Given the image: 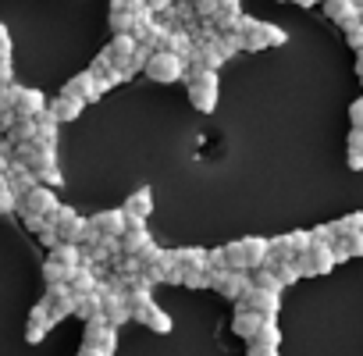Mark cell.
Segmentation results:
<instances>
[{"mask_svg":"<svg viewBox=\"0 0 363 356\" xmlns=\"http://www.w3.org/2000/svg\"><path fill=\"white\" fill-rule=\"evenodd\" d=\"M75 317H82V321L104 317V299H100V292H86V296H75Z\"/></svg>","mask_w":363,"mask_h":356,"instance_id":"obj_23","label":"cell"},{"mask_svg":"<svg viewBox=\"0 0 363 356\" xmlns=\"http://www.w3.org/2000/svg\"><path fill=\"white\" fill-rule=\"evenodd\" d=\"M121 211H125V218H128V221H146V218L153 214V196H150V189H146V186H143V189H135V193L125 200V207H121Z\"/></svg>","mask_w":363,"mask_h":356,"instance_id":"obj_19","label":"cell"},{"mask_svg":"<svg viewBox=\"0 0 363 356\" xmlns=\"http://www.w3.org/2000/svg\"><path fill=\"white\" fill-rule=\"evenodd\" d=\"M54 328V317H50V310H47V303L40 299L33 310H29V324H26V338L36 345V342H43L47 338V331Z\"/></svg>","mask_w":363,"mask_h":356,"instance_id":"obj_15","label":"cell"},{"mask_svg":"<svg viewBox=\"0 0 363 356\" xmlns=\"http://www.w3.org/2000/svg\"><path fill=\"white\" fill-rule=\"evenodd\" d=\"M274 274L281 278V285H296L303 274H299V264L296 260H281V264H274Z\"/></svg>","mask_w":363,"mask_h":356,"instance_id":"obj_32","label":"cell"},{"mask_svg":"<svg viewBox=\"0 0 363 356\" xmlns=\"http://www.w3.org/2000/svg\"><path fill=\"white\" fill-rule=\"evenodd\" d=\"M125 228H128L125 211H100V214L89 218V232L93 235H104V239H121Z\"/></svg>","mask_w":363,"mask_h":356,"instance_id":"obj_11","label":"cell"},{"mask_svg":"<svg viewBox=\"0 0 363 356\" xmlns=\"http://www.w3.org/2000/svg\"><path fill=\"white\" fill-rule=\"evenodd\" d=\"M11 96H15V104H11L15 118H40V114L47 111V100H43V93H40V89L11 86Z\"/></svg>","mask_w":363,"mask_h":356,"instance_id":"obj_9","label":"cell"},{"mask_svg":"<svg viewBox=\"0 0 363 356\" xmlns=\"http://www.w3.org/2000/svg\"><path fill=\"white\" fill-rule=\"evenodd\" d=\"M72 271H75V267H65V264H57V260H47V264H43V282H47V285H68Z\"/></svg>","mask_w":363,"mask_h":356,"instance_id":"obj_26","label":"cell"},{"mask_svg":"<svg viewBox=\"0 0 363 356\" xmlns=\"http://www.w3.org/2000/svg\"><path fill=\"white\" fill-rule=\"evenodd\" d=\"M253 274V285L257 289H267V292H281L285 285H281V278L274 274V267H257V271H250Z\"/></svg>","mask_w":363,"mask_h":356,"instance_id":"obj_27","label":"cell"},{"mask_svg":"<svg viewBox=\"0 0 363 356\" xmlns=\"http://www.w3.org/2000/svg\"><path fill=\"white\" fill-rule=\"evenodd\" d=\"M118 243H121V253H128V257H143L153 246V239L146 232V221H128V228L121 232Z\"/></svg>","mask_w":363,"mask_h":356,"instance_id":"obj_13","label":"cell"},{"mask_svg":"<svg viewBox=\"0 0 363 356\" xmlns=\"http://www.w3.org/2000/svg\"><path fill=\"white\" fill-rule=\"evenodd\" d=\"M349 257H363V232H352V235H342Z\"/></svg>","mask_w":363,"mask_h":356,"instance_id":"obj_35","label":"cell"},{"mask_svg":"<svg viewBox=\"0 0 363 356\" xmlns=\"http://www.w3.org/2000/svg\"><path fill=\"white\" fill-rule=\"evenodd\" d=\"M47 221L57 228L61 243H79V246H82V243L89 239V221H86L82 214H75L72 207H57Z\"/></svg>","mask_w":363,"mask_h":356,"instance_id":"obj_4","label":"cell"},{"mask_svg":"<svg viewBox=\"0 0 363 356\" xmlns=\"http://www.w3.org/2000/svg\"><path fill=\"white\" fill-rule=\"evenodd\" d=\"M211 289L235 303L253 289V274L250 271H211Z\"/></svg>","mask_w":363,"mask_h":356,"instance_id":"obj_6","label":"cell"},{"mask_svg":"<svg viewBox=\"0 0 363 356\" xmlns=\"http://www.w3.org/2000/svg\"><path fill=\"white\" fill-rule=\"evenodd\" d=\"M349 121H352V128H363V96L352 100V107H349Z\"/></svg>","mask_w":363,"mask_h":356,"instance_id":"obj_36","label":"cell"},{"mask_svg":"<svg viewBox=\"0 0 363 356\" xmlns=\"http://www.w3.org/2000/svg\"><path fill=\"white\" fill-rule=\"evenodd\" d=\"M235 306H246V310H257V313H264V317H278V310H281V292H267V289H250L242 299H235Z\"/></svg>","mask_w":363,"mask_h":356,"instance_id":"obj_10","label":"cell"},{"mask_svg":"<svg viewBox=\"0 0 363 356\" xmlns=\"http://www.w3.org/2000/svg\"><path fill=\"white\" fill-rule=\"evenodd\" d=\"M356 75H359V82H363V50L356 54Z\"/></svg>","mask_w":363,"mask_h":356,"instance_id":"obj_39","label":"cell"},{"mask_svg":"<svg viewBox=\"0 0 363 356\" xmlns=\"http://www.w3.org/2000/svg\"><path fill=\"white\" fill-rule=\"evenodd\" d=\"M310 243H320V246H331V243H335V228H331V225H317V228L310 232Z\"/></svg>","mask_w":363,"mask_h":356,"instance_id":"obj_34","label":"cell"},{"mask_svg":"<svg viewBox=\"0 0 363 356\" xmlns=\"http://www.w3.org/2000/svg\"><path fill=\"white\" fill-rule=\"evenodd\" d=\"M82 107H86V100L61 93L57 100H50V104H47V114H50L54 121H75V118L82 114Z\"/></svg>","mask_w":363,"mask_h":356,"instance_id":"obj_17","label":"cell"},{"mask_svg":"<svg viewBox=\"0 0 363 356\" xmlns=\"http://www.w3.org/2000/svg\"><path fill=\"white\" fill-rule=\"evenodd\" d=\"M143 4L153 11V15H167L171 11V4H174V0H143Z\"/></svg>","mask_w":363,"mask_h":356,"instance_id":"obj_37","label":"cell"},{"mask_svg":"<svg viewBox=\"0 0 363 356\" xmlns=\"http://www.w3.org/2000/svg\"><path fill=\"white\" fill-rule=\"evenodd\" d=\"M239 40H242V50H264V47H281L285 43V33L271 22H253V18H239L235 26Z\"/></svg>","mask_w":363,"mask_h":356,"instance_id":"obj_2","label":"cell"},{"mask_svg":"<svg viewBox=\"0 0 363 356\" xmlns=\"http://www.w3.org/2000/svg\"><path fill=\"white\" fill-rule=\"evenodd\" d=\"M296 264H299V274L310 278V274H328L335 267V253L331 246H320V243H310V250L296 253Z\"/></svg>","mask_w":363,"mask_h":356,"instance_id":"obj_8","label":"cell"},{"mask_svg":"<svg viewBox=\"0 0 363 356\" xmlns=\"http://www.w3.org/2000/svg\"><path fill=\"white\" fill-rule=\"evenodd\" d=\"M349 167L352 171H363V128H352L349 132Z\"/></svg>","mask_w":363,"mask_h":356,"instance_id":"obj_29","label":"cell"},{"mask_svg":"<svg viewBox=\"0 0 363 356\" xmlns=\"http://www.w3.org/2000/svg\"><path fill=\"white\" fill-rule=\"evenodd\" d=\"M214 4H221V8H239V0H214Z\"/></svg>","mask_w":363,"mask_h":356,"instance_id":"obj_40","label":"cell"},{"mask_svg":"<svg viewBox=\"0 0 363 356\" xmlns=\"http://www.w3.org/2000/svg\"><path fill=\"white\" fill-rule=\"evenodd\" d=\"M178 271H196V267H207V250L200 246H182V250H171Z\"/></svg>","mask_w":363,"mask_h":356,"instance_id":"obj_22","label":"cell"},{"mask_svg":"<svg viewBox=\"0 0 363 356\" xmlns=\"http://www.w3.org/2000/svg\"><path fill=\"white\" fill-rule=\"evenodd\" d=\"M281 239H285V246H289L292 253L310 250V232H289V235H281Z\"/></svg>","mask_w":363,"mask_h":356,"instance_id":"obj_33","label":"cell"},{"mask_svg":"<svg viewBox=\"0 0 363 356\" xmlns=\"http://www.w3.org/2000/svg\"><path fill=\"white\" fill-rule=\"evenodd\" d=\"M299 8H313V4H320V0H296Z\"/></svg>","mask_w":363,"mask_h":356,"instance_id":"obj_42","label":"cell"},{"mask_svg":"<svg viewBox=\"0 0 363 356\" xmlns=\"http://www.w3.org/2000/svg\"><path fill=\"white\" fill-rule=\"evenodd\" d=\"M242 243V257H246V271H257L267 264V253H271V239H260V235H250V239H239Z\"/></svg>","mask_w":363,"mask_h":356,"instance_id":"obj_18","label":"cell"},{"mask_svg":"<svg viewBox=\"0 0 363 356\" xmlns=\"http://www.w3.org/2000/svg\"><path fill=\"white\" fill-rule=\"evenodd\" d=\"M96 285H100V278H96V271H93V264H79V267L72 271V278H68V289H72L75 296H86V292H96Z\"/></svg>","mask_w":363,"mask_h":356,"instance_id":"obj_20","label":"cell"},{"mask_svg":"<svg viewBox=\"0 0 363 356\" xmlns=\"http://www.w3.org/2000/svg\"><path fill=\"white\" fill-rule=\"evenodd\" d=\"M186 57H178L174 50H153L150 61H146V75L153 82H178V79H186Z\"/></svg>","mask_w":363,"mask_h":356,"instance_id":"obj_3","label":"cell"},{"mask_svg":"<svg viewBox=\"0 0 363 356\" xmlns=\"http://www.w3.org/2000/svg\"><path fill=\"white\" fill-rule=\"evenodd\" d=\"M18 211L22 214H36V218H50L57 211V193L50 186H33L29 193L18 196Z\"/></svg>","mask_w":363,"mask_h":356,"instance_id":"obj_7","label":"cell"},{"mask_svg":"<svg viewBox=\"0 0 363 356\" xmlns=\"http://www.w3.org/2000/svg\"><path fill=\"white\" fill-rule=\"evenodd\" d=\"M335 228V235H352V232H363V214L356 211V214H345L342 221H335L331 225Z\"/></svg>","mask_w":363,"mask_h":356,"instance_id":"obj_30","label":"cell"},{"mask_svg":"<svg viewBox=\"0 0 363 356\" xmlns=\"http://www.w3.org/2000/svg\"><path fill=\"white\" fill-rule=\"evenodd\" d=\"M0 86H11V33L0 22Z\"/></svg>","mask_w":363,"mask_h":356,"instance_id":"obj_24","label":"cell"},{"mask_svg":"<svg viewBox=\"0 0 363 356\" xmlns=\"http://www.w3.org/2000/svg\"><path fill=\"white\" fill-rule=\"evenodd\" d=\"M65 93L68 96H79V100H96V75L93 72H79L75 79H68V86H65Z\"/></svg>","mask_w":363,"mask_h":356,"instance_id":"obj_21","label":"cell"},{"mask_svg":"<svg viewBox=\"0 0 363 356\" xmlns=\"http://www.w3.org/2000/svg\"><path fill=\"white\" fill-rule=\"evenodd\" d=\"M50 260H57V264H65V267H79V264H82V246H79V243H57V246L50 250Z\"/></svg>","mask_w":363,"mask_h":356,"instance_id":"obj_25","label":"cell"},{"mask_svg":"<svg viewBox=\"0 0 363 356\" xmlns=\"http://www.w3.org/2000/svg\"><path fill=\"white\" fill-rule=\"evenodd\" d=\"M246 356H278V349L274 345H257V342H250V352Z\"/></svg>","mask_w":363,"mask_h":356,"instance_id":"obj_38","label":"cell"},{"mask_svg":"<svg viewBox=\"0 0 363 356\" xmlns=\"http://www.w3.org/2000/svg\"><path fill=\"white\" fill-rule=\"evenodd\" d=\"M250 342H257V345H274V349H278V342H281L278 321H274V317H267V321H264V328H260V331H257Z\"/></svg>","mask_w":363,"mask_h":356,"instance_id":"obj_28","label":"cell"},{"mask_svg":"<svg viewBox=\"0 0 363 356\" xmlns=\"http://www.w3.org/2000/svg\"><path fill=\"white\" fill-rule=\"evenodd\" d=\"M82 345H89V349H96L104 356H114V349H118V328L107 317H93V321H86Z\"/></svg>","mask_w":363,"mask_h":356,"instance_id":"obj_5","label":"cell"},{"mask_svg":"<svg viewBox=\"0 0 363 356\" xmlns=\"http://www.w3.org/2000/svg\"><path fill=\"white\" fill-rule=\"evenodd\" d=\"M43 303H47V310H50L54 324L75 313V292H72L68 285H47V296H43Z\"/></svg>","mask_w":363,"mask_h":356,"instance_id":"obj_12","label":"cell"},{"mask_svg":"<svg viewBox=\"0 0 363 356\" xmlns=\"http://www.w3.org/2000/svg\"><path fill=\"white\" fill-rule=\"evenodd\" d=\"M135 47H139V40H135L132 33H114V40H111V47L104 50V57H107L114 68H125V65L132 61Z\"/></svg>","mask_w":363,"mask_h":356,"instance_id":"obj_14","label":"cell"},{"mask_svg":"<svg viewBox=\"0 0 363 356\" xmlns=\"http://www.w3.org/2000/svg\"><path fill=\"white\" fill-rule=\"evenodd\" d=\"M264 321H267L264 313H257V310H246V306H235V317H232V331H235L239 338H246V342H250V338H253V335H257V331L264 328Z\"/></svg>","mask_w":363,"mask_h":356,"instance_id":"obj_16","label":"cell"},{"mask_svg":"<svg viewBox=\"0 0 363 356\" xmlns=\"http://www.w3.org/2000/svg\"><path fill=\"white\" fill-rule=\"evenodd\" d=\"M182 285H189V289H211V271H207V267L182 271Z\"/></svg>","mask_w":363,"mask_h":356,"instance_id":"obj_31","label":"cell"},{"mask_svg":"<svg viewBox=\"0 0 363 356\" xmlns=\"http://www.w3.org/2000/svg\"><path fill=\"white\" fill-rule=\"evenodd\" d=\"M186 82H189V100H193V107L203 111V114H211V111L218 107V72L193 65L189 75H186Z\"/></svg>","mask_w":363,"mask_h":356,"instance_id":"obj_1","label":"cell"},{"mask_svg":"<svg viewBox=\"0 0 363 356\" xmlns=\"http://www.w3.org/2000/svg\"><path fill=\"white\" fill-rule=\"evenodd\" d=\"M79 356H104V352H96V349H89V345H82V352Z\"/></svg>","mask_w":363,"mask_h":356,"instance_id":"obj_41","label":"cell"}]
</instances>
